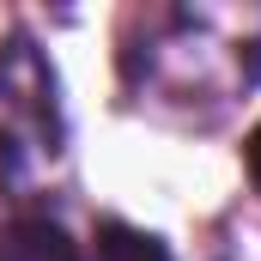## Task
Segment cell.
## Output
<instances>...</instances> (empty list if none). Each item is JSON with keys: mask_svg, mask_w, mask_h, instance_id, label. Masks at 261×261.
Here are the masks:
<instances>
[{"mask_svg": "<svg viewBox=\"0 0 261 261\" xmlns=\"http://www.w3.org/2000/svg\"><path fill=\"white\" fill-rule=\"evenodd\" d=\"M0 261H79V249L55 219H18L0 237Z\"/></svg>", "mask_w": 261, "mask_h": 261, "instance_id": "1", "label": "cell"}, {"mask_svg": "<svg viewBox=\"0 0 261 261\" xmlns=\"http://www.w3.org/2000/svg\"><path fill=\"white\" fill-rule=\"evenodd\" d=\"M97 261H170V249L134 225H103L97 231Z\"/></svg>", "mask_w": 261, "mask_h": 261, "instance_id": "2", "label": "cell"}, {"mask_svg": "<svg viewBox=\"0 0 261 261\" xmlns=\"http://www.w3.org/2000/svg\"><path fill=\"white\" fill-rule=\"evenodd\" d=\"M249 176H255V189H261V128L249 134Z\"/></svg>", "mask_w": 261, "mask_h": 261, "instance_id": "3", "label": "cell"}]
</instances>
